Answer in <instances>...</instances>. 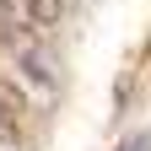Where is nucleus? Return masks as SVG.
I'll return each instance as SVG.
<instances>
[{"instance_id":"f257e3e1","label":"nucleus","mask_w":151,"mask_h":151,"mask_svg":"<svg viewBox=\"0 0 151 151\" xmlns=\"http://www.w3.org/2000/svg\"><path fill=\"white\" fill-rule=\"evenodd\" d=\"M22 70L32 76L38 86H54V81H60V70H54V60H49V54L38 49V43H32V49H22Z\"/></svg>"},{"instance_id":"f03ea898","label":"nucleus","mask_w":151,"mask_h":151,"mask_svg":"<svg viewBox=\"0 0 151 151\" xmlns=\"http://www.w3.org/2000/svg\"><path fill=\"white\" fill-rule=\"evenodd\" d=\"M65 0H27V27H60Z\"/></svg>"},{"instance_id":"7ed1b4c3","label":"nucleus","mask_w":151,"mask_h":151,"mask_svg":"<svg viewBox=\"0 0 151 151\" xmlns=\"http://www.w3.org/2000/svg\"><path fill=\"white\" fill-rule=\"evenodd\" d=\"M0 113H6V119H22V113H27V97L11 81H0Z\"/></svg>"},{"instance_id":"20e7f679","label":"nucleus","mask_w":151,"mask_h":151,"mask_svg":"<svg viewBox=\"0 0 151 151\" xmlns=\"http://www.w3.org/2000/svg\"><path fill=\"white\" fill-rule=\"evenodd\" d=\"M119 151H151V129H140V135H129Z\"/></svg>"},{"instance_id":"39448f33","label":"nucleus","mask_w":151,"mask_h":151,"mask_svg":"<svg viewBox=\"0 0 151 151\" xmlns=\"http://www.w3.org/2000/svg\"><path fill=\"white\" fill-rule=\"evenodd\" d=\"M16 135V119H6V113H0V140H11Z\"/></svg>"},{"instance_id":"423d86ee","label":"nucleus","mask_w":151,"mask_h":151,"mask_svg":"<svg viewBox=\"0 0 151 151\" xmlns=\"http://www.w3.org/2000/svg\"><path fill=\"white\" fill-rule=\"evenodd\" d=\"M11 16H16V6H11V0H0V27H11Z\"/></svg>"}]
</instances>
